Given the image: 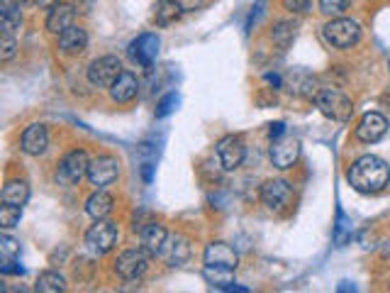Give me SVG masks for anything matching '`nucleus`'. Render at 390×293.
Returning a JSON list of instances; mask_svg holds the SVG:
<instances>
[{"label": "nucleus", "mask_w": 390, "mask_h": 293, "mask_svg": "<svg viewBox=\"0 0 390 293\" xmlns=\"http://www.w3.org/2000/svg\"><path fill=\"white\" fill-rule=\"evenodd\" d=\"M349 184L359 193H378L390 184V167L381 157H359L349 169Z\"/></svg>", "instance_id": "f257e3e1"}, {"label": "nucleus", "mask_w": 390, "mask_h": 293, "mask_svg": "<svg viewBox=\"0 0 390 293\" xmlns=\"http://www.w3.org/2000/svg\"><path fill=\"white\" fill-rule=\"evenodd\" d=\"M322 37L332 49H351L361 40V25L351 18H332L322 27Z\"/></svg>", "instance_id": "f03ea898"}, {"label": "nucleus", "mask_w": 390, "mask_h": 293, "mask_svg": "<svg viewBox=\"0 0 390 293\" xmlns=\"http://www.w3.org/2000/svg\"><path fill=\"white\" fill-rule=\"evenodd\" d=\"M315 105L325 118L334 120V123H347L354 115V103L351 98L344 96L342 91H334V88H322L315 96Z\"/></svg>", "instance_id": "7ed1b4c3"}, {"label": "nucleus", "mask_w": 390, "mask_h": 293, "mask_svg": "<svg viewBox=\"0 0 390 293\" xmlns=\"http://www.w3.org/2000/svg\"><path fill=\"white\" fill-rule=\"evenodd\" d=\"M117 240H120V230L113 220H96L91 230L86 232V247L91 250L93 254L103 257V254L113 252L117 247Z\"/></svg>", "instance_id": "20e7f679"}, {"label": "nucleus", "mask_w": 390, "mask_h": 293, "mask_svg": "<svg viewBox=\"0 0 390 293\" xmlns=\"http://www.w3.org/2000/svg\"><path fill=\"white\" fill-rule=\"evenodd\" d=\"M149 257L151 254L142 247L139 250H125L122 254H117L113 269L122 281H139L149 269Z\"/></svg>", "instance_id": "39448f33"}, {"label": "nucleus", "mask_w": 390, "mask_h": 293, "mask_svg": "<svg viewBox=\"0 0 390 293\" xmlns=\"http://www.w3.org/2000/svg\"><path fill=\"white\" fill-rule=\"evenodd\" d=\"M88 167H91V159H88L84 149H71L62 162H59V169H57L59 184L76 186L84 176H88Z\"/></svg>", "instance_id": "423d86ee"}, {"label": "nucleus", "mask_w": 390, "mask_h": 293, "mask_svg": "<svg viewBox=\"0 0 390 293\" xmlns=\"http://www.w3.org/2000/svg\"><path fill=\"white\" fill-rule=\"evenodd\" d=\"M122 71H125L122 62L117 57H113V54H108V57L93 59L91 62V66H88V81L98 88H110Z\"/></svg>", "instance_id": "0eeeda50"}, {"label": "nucleus", "mask_w": 390, "mask_h": 293, "mask_svg": "<svg viewBox=\"0 0 390 293\" xmlns=\"http://www.w3.org/2000/svg\"><path fill=\"white\" fill-rule=\"evenodd\" d=\"M86 179L91 181V186H96V189H105V186L115 184V181L120 179V162L115 157H108V154L91 159Z\"/></svg>", "instance_id": "6e6552de"}, {"label": "nucleus", "mask_w": 390, "mask_h": 293, "mask_svg": "<svg viewBox=\"0 0 390 293\" xmlns=\"http://www.w3.org/2000/svg\"><path fill=\"white\" fill-rule=\"evenodd\" d=\"M244 157H246V145L239 135H227L217 142V159H219V167L224 171L239 169Z\"/></svg>", "instance_id": "1a4fd4ad"}, {"label": "nucleus", "mask_w": 390, "mask_h": 293, "mask_svg": "<svg viewBox=\"0 0 390 293\" xmlns=\"http://www.w3.org/2000/svg\"><path fill=\"white\" fill-rule=\"evenodd\" d=\"M290 196H293V186L285 179H268L261 186V203L273 213H281L290 203Z\"/></svg>", "instance_id": "9d476101"}, {"label": "nucleus", "mask_w": 390, "mask_h": 293, "mask_svg": "<svg viewBox=\"0 0 390 293\" xmlns=\"http://www.w3.org/2000/svg\"><path fill=\"white\" fill-rule=\"evenodd\" d=\"M388 132V118L381 113H366L364 118H361V123L356 125L354 130V137L359 142H364V145H376V142H381L383 137H386Z\"/></svg>", "instance_id": "9b49d317"}, {"label": "nucleus", "mask_w": 390, "mask_h": 293, "mask_svg": "<svg viewBox=\"0 0 390 293\" xmlns=\"http://www.w3.org/2000/svg\"><path fill=\"white\" fill-rule=\"evenodd\" d=\"M268 157H271L273 167L276 169H293V164L300 157V142L295 137H281V140H273L271 149H268Z\"/></svg>", "instance_id": "f8f14e48"}, {"label": "nucleus", "mask_w": 390, "mask_h": 293, "mask_svg": "<svg viewBox=\"0 0 390 293\" xmlns=\"http://www.w3.org/2000/svg\"><path fill=\"white\" fill-rule=\"evenodd\" d=\"M127 54H130V59L134 64L149 69V66L156 62V57H159V37L151 35V32H147V35H139L127 47Z\"/></svg>", "instance_id": "ddd939ff"}, {"label": "nucleus", "mask_w": 390, "mask_h": 293, "mask_svg": "<svg viewBox=\"0 0 390 293\" xmlns=\"http://www.w3.org/2000/svg\"><path fill=\"white\" fill-rule=\"evenodd\" d=\"M20 149L27 157H42L49 149V132L42 123L30 125L20 137Z\"/></svg>", "instance_id": "4468645a"}, {"label": "nucleus", "mask_w": 390, "mask_h": 293, "mask_svg": "<svg viewBox=\"0 0 390 293\" xmlns=\"http://www.w3.org/2000/svg\"><path fill=\"white\" fill-rule=\"evenodd\" d=\"M202 259H205V267H222V269H237L239 262L234 247H229L227 242H210L205 247Z\"/></svg>", "instance_id": "2eb2a0df"}, {"label": "nucleus", "mask_w": 390, "mask_h": 293, "mask_svg": "<svg viewBox=\"0 0 390 293\" xmlns=\"http://www.w3.org/2000/svg\"><path fill=\"white\" fill-rule=\"evenodd\" d=\"M139 240H142V250H147L151 257H159L166 250L168 242V232L161 223H147L144 228L139 230Z\"/></svg>", "instance_id": "dca6fc26"}, {"label": "nucleus", "mask_w": 390, "mask_h": 293, "mask_svg": "<svg viewBox=\"0 0 390 293\" xmlns=\"http://www.w3.org/2000/svg\"><path fill=\"white\" fill-rule=\"evenodd\" d=\"M88 47V32L81 25H71L69 30H64L59 35V49L66 57H76V54L86 52Z\"/></svg>", "instance_id": "f3484780"}, {"label": "nucleus", "mask_w": 390, "mask_h": 293, "mask_svg": "<svg viewBox=\"0 0 390 293\" xmlns=\"http://www.w3.org/2000/svg\"><path fill=\"white\" fill-rule=\"evenodd\" d=\"M108 91H110V98H113L115 103H130V101H134L137 93H139V81H137L134 74L122 71V74L117 76V81H115Z\"/></svg>", "instance_id": "a211bd4d"}, {"label": "nucleus", "mask_w": 390, "mask_h": 293, "mask_svg": "<svg viewBox=\"0 0 390 293\" xmlns=\"http://www.w3.org/2000/svg\"><path fill=\"white\" fill-rule=\"evenodd\" d=\"M71 25H76V10H74V5L59 3L57 8L49 10V15H47V30L52 32V35L59 37L64 30H69Z\"/></svg>", "instance_id": "6ab92c4d"}, {"label": "nucleus", "mask_w": 390, "mask_h": 293, "mask_svg": "<svg viewBox=\"0 0 390 293\" xmlns=\"http://www.w3.org/2000/svg\"><path fill=\"white\" fill-rule=\"evenodd\" d=\"M113 208H115V198L110 196V193L103 191V189H98L86 201V213L91 215L93 220H105V218H110Z\"/></svg>", "instance_id": "aec40b11"}, {"label": "nucleus", "mask_w": 390, "mask_h": 293, "mask_svg": "<svg viewBox=\"0 0 390 293\" xmlns=\"http://www.w3.org/2000/svg\"><path fill=\"white\" fill-rule=\"evenodd\" d=\"M180 13H183V5L178 0H156V5H154V20L159 27L173 25L180 18Z\"/></svg>", "instance_id": "412c9836"}, {"label": "nucleus", "mask_w": 390, "mask_h": 293, "mask_svg": "<svg viewBox=\"0 0 390 293\" xmlns=\"http://www.w3.org/2000/svg\"><path fill=\"white\" fill-rule=\"evenodd\" d=\"M0 201L22 208L27 201H30V186H27V181H22V179L8 181V184L3 186V196H0Z\"/></svg>", "instance_id": "4be33fe9"}, {"label": "nucleus", "mask_w": 390, "mask_h": 293, "mask_svg": "<svg viewBox=\"0 0 390 293\" xmlns=\"http://www.w3.org/2000/svg\"><path fill=\"white\" fill-rule=\"evenodd\" d=\"M164 252H166V259L171 267H180V264H185L190 257V242L185 240L183 235H176L173 240L166 242V250Z\"/></svg>", "instance_id": "5701e85b"}, {"label": "nucleus", "mask_w": 390, "mask_h": 293, "mask_svg": "<svg viewBox=\"0 0 390 293\" xmlns=\"http://www.w3.org/2000/svg\"><path fill=\"white\" fill-rule=\"evenodd\" d=\"M35 289L42 293H62L66 291V279L59 272H42L35 284Z\"/></svg>", "instance_id": "b1692460"}, {"label": "nucleus", "mask_w": 390, "mask_h": 293, "mask_svg": "<svg viewBox=\"0 0 390 293\" xmlns=\"http://www.w3.org/2000/svg\"><path fill=\"white\" fill-rule=\"evenodd\" d=\"M205 279L210 281L215 289H229L234 284V269H222V267H205Z\"/></svg>", "instance_id": "393cba45"}, {"label": "nucleus", "mask_w": 390, "mask_h": 293, "mask_svg": "<svg viewBox=\"0 0 390 293\" xmlns=\"http://www.w3.org/2000/svg\"><path fill=\"white\" fill-rule=\"evenodd\" d=\"M20 257V242L13 240L8 232L0 235V262H15Z\"/></svg>", "instance_id": "a878e982"}, {"label": "nucleus", "mask_w": 390, "mask_h": 293, "mask_svg": "<svg viewBox=\"0 0 390 293\" xmlns=\"http://www.w3.org/2000/svg\"><path fill=\"white\" fill-rule=\"evenodd\" d=\"M20 218H22L20 206H10V203H3V206H0V228L3 230H13L15 225L20 223Z\"/></svg>", "instance_id": "bb28decb"}, {"label": "nucleus", "mask_w": 390, "mask_h": 293, "mask_svg": "<svg viewBox=\"0 0 390 293\" xmlns=\"http://www.w3.org/2000/svg\"><path fill=\"white\" fill-rule=\"evenodd\" d=\"M349 8V0H320V13L327 18H342V13Z\"/></svg>", "instance_id": "cd10ccee"}, {"label": "nucleus", "mask_w": 390, "mask_h": 293, "mask_svg": "<svg viewBox=\"0 0 390 293\" xmlns=\"http://www.w3.org/2000/svg\"><path fill=\"white\" fill-rule=\"evenodd\" d=\"M293 37H295V25H290V22H278L276 30H273V42L281 44V47H288Z\"/></svg>", "instance_id": "c85d7f7f"}, {"label": "nucleus", "mask_w": 390, "mask_h": 293, "mask_svg": "<svg viewBox=\"0 0 390 293\" xmlns=\"http://www.w3.org/2000/svg\"><path fill=\"white\" fill-rule=\"evenodd\" d=\"M15 54H18V42H15L13 32H3V40H0V59L10 62Z\"/></svg>", "instance_id": "c756f323"}, {"label": "nucleus", "mask_w": 390, "mask_h": 293, "mask_svg": "<svg viewBox=\"0 0 390 293\" xmlns=\"http://www.w3.org/2000/svg\"><path fill=\"white\" fill-rule=\"evenodd\" d=\"M3 20V32H15L22 25V10H8V13H0Z\"/></svg>", "instance_id": "7c9ffc66"}, {"label": "nucleus", "mask_w": 390, "mask_h": 293, "mask_svg": "<svg viewBox=\"0 0 390 293\" xmlns=\"http://www.w3.org/2000/svg\"><path fill=\"white\" fill-rule=\"evenodd\" d=\"M283 8L293 15H305V13H310L312 0H283Z\"/></svg>", "instance_id": "2f4dec72"}, {"label": "nucleus", "mask_w": 390, "mask_h": 293, "mask_svg": "<svg viewBox=\"0 0 390 293\" xmlns=\"http://www.w3.org/2000/svg\"><path fill=\"white\" fill-rule=\"evenodd\" d=\"M178 105V96L176 93H168L166 98H164L161 103H159V108H156V115L159 118H166L168 113H173V108Z\"/></svg>", "instance_id": "473e14b6"}, {"label": "nucleus", "mask_w": 390, "mask_h": 293, "mask_svg": "<svg viewBox=\"0 0 390 293\" xmlns=\"http://www.w3.org/2000/svg\"><path fill=\"white\" fill-rule=\"evenodd\" d=\"M283 135H285V125L283 123H273L271 127H268V137H271V142L273 140H281Z\"/></svg>", "instance_id": "72a5a7b5"}, {"label": "nucleus", "mask_w": 390, "mask_h": 293, "mask_svg": "<svg viewBox=\"0 0 390 293\" xmlns=\"http://www.w3.org/2000/svg\"><path fill=\"white\" fill-rule=\"evenodd\" d=\"M59 3H62V0H37V8H42V10H52V8H57Z\"/></svg>", "instance_id": "f704fd0d"}, {"label": "nucleus", "mask_w": 390, "mask_h": 293, "mask_svg": "<svg viewBox=\"0 0 390 293\" xmlns=\"http://www.w3.org/2000/svg\"><path fill=\"white\" fill-rule=\"evenodd\" d=\"M388 66H390V64H388Z\"/></svg>", "instance_id": "c9c22d12"}]
</instances>
